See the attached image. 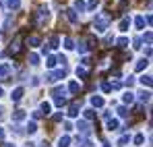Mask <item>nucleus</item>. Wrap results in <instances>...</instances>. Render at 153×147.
<instances>
[{
    "mask_svg": "<svg viewBox=\"0 0 153 147\" xmlns=\"http://www.w3.org/2000/svg\"><path fill=\"white\" fill-rule=\"evenodd\" d=\"M76 75H79V77H87V71L81 66V69H76Z\"/></svg>",
    "mask_w": 153,
    "mask_h": 147,
    "instance_id": "39",
    "label": "nucleus"
},
{
    "mask_svg": "<svg viewBox=\"0 0 153 147\" xmlns=\"http://www.w3.org/2000/svg\"><path fill=\"white\" fill-rule=\"evenodd\" d=\"M50 110H52V106H50V104H48V101H44V104H42V110H39V112L48 116V114H50Z\"/></svg>",
    "mask_w": 153,
    "mask_h": 147,
    "instance_id": "18",
    "label": "nucleus"
},
{
    "mask_svg": "<svg viewBox=\"0 0 153 147\" xmlns=\"http://www.w3.org/2000/svg\"><path fill=\"white\" fill-rule=\"evenodd\" d=\"M105 147H112V145H108V143H105Z\"/></svg>",
    "mask_w": 153,
    "mask_h": 147,
    "instance_id": "45",
    "label": "nucleus"
},
{
    "mask_svg": "<svg viewBox=\"0 0 153 147\" xmlns=\"http://www.w3.org/2000/svg\"><path fill=\"white\" fill-rule=\"evenodd\" d=\"M124 83H126L128 87H130V85H132V83H134V79H132V77H128V79H126V81H124Z\"/></svg>",
    "mask_w": 153,
    "mask_h": 147,
    "instance_id": "40",
    "label": "nucleus"
},
{
    "mask_svg": "<svg viewBox=\"0 0 153 147\" xmlns=\"http://www.w3.org/2000/svg\"><path fill=\"white\" fill-rule=\"evenodd\" d=\"M52 96H54L56 99L64 98V96H66V89H64V87H56V89H52Z\"/></svg>",
    "mask_w": 153,
    "mask_h": 147,
    "instance_id": "8",
    "label": "nucleus"
},
{
    "mask_svg": "<svg viewBox=\"0 0 153 147\" xmlns=\"http://www.w3.org/2000/svg\"><path fill=\"white\" fill-rule=\"evenodd\" d=\"M46 64H48V69H54V66H56V64H58V58H56V56H50V58H48V62H46Z\"/></svg>",
    "mask_w": 153,
    "mask_h": 147,
    "instance_id": "21",
    "label": "nucleus"
},
{
    "mask_svg": "<svg viewBox=\"0 0 153 147\" xmlns=\"http://www.w3.org/2000/svg\"><path fill=\"white\" fill-rule=\"evenodd\" d=\"M128 141H130V139H128V135H124V137H120V141H118V145L120 147H124L128 143Z\"/></svg>",
    "mask_w": 153,
    "mask_h": 147,
    "instance_id": "32",
    "label": "nucleus"
},
{
    "mask_svg": "<svg viewBox=\"0 0 153 147\" xmlns=\"http://www.w3.org/2000/svg\"><path fill=\"white\" fill-rule=\"evenodd\" d=\"M2 147H15V145H10V143H4V145H2Z\"/></svg>",
    "mask_w": 153,
    "mask_h": 147,
    "instance_id": "41",
    "label": "nucleus"
},
{
    "mask_svg": "<svg viewBox=\"0 0 153 147\" xmlns=\"http://www.w3.org/2000/svg\"><path fill=\"white\" fill-rule=\"evenodd\" d=\"M27 133H29V135H33V133H37V122H35V120H33V122H29V124H27Z\"/></svg>",
    "mask_w": 153,
    "mask_h": 147,
    "instance_id": "14",
    "label": "nucleus"
},
{
    "mask_svg": "<svg viewBox=\"0 0 153 147\" xmlns=\"http://www.w3.org/2000/svg\"><path fill=\"white\" fill-rule=\"evenodd\" d=\"M76 128H79V133H83V135H89V133H91L89 122H85V120H79V122H76Z\"/></svg>",
    "mask_w": 153,
    "mask_h": 147,
    "instance_id": "4",
    "label": "nucleus"
},
{
    "mask_svg": "<svg viewBox=\"0 0 153 147\" xmlns=\"http://www.w3.org/2000/svg\"><path fill=\"white\" fill-rule=\"evenodd\" d=\"M108 128H110V131H118V120L110 118V120H108Z\"/></svg>",
    "mask_w": 153,
    "mask_h": 147,
    "instance_id": "20",
    "label": "nucleus"
},
{
    "mask_svg": "<svg viewBox=\"0 0 153 147\" xmlns=\"http://www.w3.org/2000/svg\"><path fill=\"white\" fill-rule=\"evenodd\" d=\"M64 104H66V99H64V98H58V99H56V106H58V108H62Z\"/></svg>",
    "mask_w": 153,
    "mask_h": 147,
    "instance_id": "38",
    "label": "nucleus"
},
{
    "mask_svg": "<svg viewBox=\"0 0 153 147\" xmlns=\"http://www.w3.org/2000/svg\"><path fill=\"white\" fill-rule=\"evenodd\" d=\"M141 83L147 85V87H151V77H149V75H143V77H141Z\"/></svg>",
    "mask_w": 153,
    "mask_h": 147,
    "instance_id": "26",
    "label": "nucleus"
},
{
    "mask_svg": "<svg viewBox=\"0 0 153 147\" xmlns=\"http://www.w3.org/2000/svg\"><path fill=\"white\" fill-rule=\"evenodd\" d=\"M68 91H73V93H76V91H79V83H76V81H71V85H68Z\"/></svg>",
    "mask_w": 153,
    "mask_h": 147,
    "instance_id": "28",
    "label": "nucleus"
},
{
    "mask_svg": "<svg viewBox=\"0 0 153 147\" xmlns=\"http://www.w3.org/2000/svg\"><path fill=\"white\" fill-rule=\"evenodd\" d=\"M39 44H42L39 35H31V37H27V46H29V48H37Z\"/></svg>",
    "mask_w": 153,
    "mask_h": 147,
    "instance_id": "5",
    "label": "nucleus"
},
{
    "mask_svg": "<svg viewBox=\"0 0 153 147\" xmlns=\"http://www.w3.org/2000/svg\"><path fill=\"white\" fill-rule=\"evenodd\" d=\"M91 106H93V108H102V106H103V99L100 98V96H93V98H91Z\"/></svg>",
    "mask_w": 153,
    "mask_h": 147,
    "instance_id": "10",
    "label": "nucleus"
},
{
    "mask_svg": "<svg viewBox=\"0 0 153 147\" xmlns=\"http://www.w3.org/2000/svg\"><path fill=\"white\" fill-rule=\"evenodd\" d=\"M8 73H10V64H8V62H2V64H0V79H4Z\"/></svg>",
    "mask_w": 153,
    "mask_h": 147,
    "instance_id": "6",
    "label": "nucleus"
},
{
    "mask_svg": "<svg viewBox=\"0 0 153 147\" xmlns=\"http://www.w3.org/2000/svg\"><path fill=\"white\" fill-rule=\"evenodd\" d=\"M93 27H95V31L103 33V31L110 27V15H105V13L97 15V17H95V21H93Z\"/></svg>",
    "mask_w": 153,
    "mask_h": 147,
    "instance_id": "1",
    "label": "nucleus"
},
{
    "mask_svg": "<svg viewBox=\"0 0 153 147\" xmlns=\"http://www.w3.org/2000/svg\"><path fill=\"white\" fill-rule=\"evenodd\" d=\"M66 17H68V21H71V23H79V17H76V13L73 10V8H68V10H66Z\"/></svg>",
    "mask_w": 153,
    "mask_h": 147,
    "instance_id": "9",
    "label": "nucleus"
},
{
    "mask_svg": "<svg viewBox=\"0 0 153 147\" xmlns=\"http://www.w3.org/2000/svg\"><path fill=\"white\" fill-rule=\"evenodd\" d=\"M60 79H64V69H60V71H52V73H48V77H46L48 83H56V81H60Z\"/></svg>",
    "mask_w": 153,
    "mask_h": 147,
    "instance_id": "2",
    "label": "nucleus"
},
{
    "mask_svg": "<svg viewBox=\"0 0 153 147\" xmlns=\"http://www.w3.org/2000/svg\"><path fill=\"white\" fill-rule=\"evenodd\" d=\"M68 145H71V137H68V135L60 137V141H58V147H68Z\"/></svg>",
    "mask_w": 153,
    "mask_h": 147,
    "instance_id": "11",
    "label": "nucleus"
},
{
    "mask_svg": "<svg viewBox=\"0 0 153 147\" xmlns=\"http://www.w3.org/2000/svg\"><path fill=\"white\" fill-rule=\"evenodd\" d=\"M102 89L105 91V93H110V91H112V87H110V83H102Z\"/></svg>",
    "mask_w": 153,
    "mask_h": 147,
    "instance_id": "37",
    "label": "nucleus"
},
{
    "mask_svg": "<svg viewBox=\"0 0 153 147\" xmlns=\"http://www.w3.org/2000/svg\"><path fill=\"white\" fill-rule=\"evenodd\" d=\"M42 147H50V145H48V143H44V145H42Z\"/></svg>",
    "mask_w": 153,
    "mask_h": 147,
    "instance_id": "43",
    "label": "nucleus"
},
{
    "mask_svg": "<svg viewBox=\"0 0 153 147\" xmlns=\"http://www.w3.org/2000/svg\"><path fill=\"white\" fill-rule=\"evenodd\" d=\"M29 64H39V56L37 54H31L29 56Z\"/></svg>",
    "mask_w": 153,
    "mask_h": 147,
    "instance_id": "29",
    "label": "nucleus"
},
{
    "mask_svg": "<svg viewBox=\"0 0 153 147\" xmlns=\"http://www.w3.org/2000/svg\"><path fill=\"white\" fill-rule=\"evenodd\" d=\"M143 42H145L147 46H151V31H147V33L143 35Z\"/></svg>",
    "mask_w": 153,
    "mask_h": 147,
    "instance_id": "30",
    "label": "nucleus"
},
{
    "mask_svg": "<svg viewBox=\"0 0 153 147\" xmlns=\"http://www.w3.org/2000/svg\"><path fill=\"white\" fill-rule=\"evenodd\" d=\"M143 141H145V135H143V133H139V135L134 137V143H137V145H141Z\"/></svg>",
    "mask_w": 153,
    "mask_h": 147,
    "instance_id": "31",
    "label": "nucleus"
},
{
    "mask_svg": "<svg viewBox=\"0 0 153 147\" xmlns=\"http://www.w3.org/2000/svg\"><path fill=\"white\" fill-rule=\"evenodd\" d=\"M128 27H130V19H122L120 21V31H128Z\"/></svg>",
    "mask_w": 153,
    "mask_h": 147,
    "instance_id": "19",
    "label": "nucleus"
},
{
    "mask_svg": "<svg viewBox=\"0 0 153 147\" xmlns=\"http://www.w3.org/2000/svg\"><path fill=\"white\" fill-rule=\"evenodd\" d=\"M58 44H60V37H58V35H52V37H50V48L56 50V48H58Z\"/></svg>",
    "mask_w": 153,
    "mask_h": 147,
    "instance_id": "13",
    "label": "nucleus"
},
{
    "mask_svg": "<svg viewBox=\"0 0 153 147\" xmlns=\"http://www.w3.org/2000/svg\"><path fill=\"white\" fill-rule=\"evenodd\" d=\"M147 64H149V62H147V60H145V58H141V60H139V62H137V71H143V69H145V66H147Z\"/></svg>",
    "mask_w": 153,
    "mask_h": 147,
    "instance_id": "25",
    "label": "nucleus"
},
{
    "mask_svg": "<svg viewBox=\"0 0 153 147\" xmlns=\"http://www.w3.org/2000/svg\"><path fill=\"white\" fill-rule=\"evenodd\" d=\"M23 118H25V112L23 110H15L13 112V120H23Z\"/></svg>",
    "mask_w": 153,
    "mask_h": 147,
    "instance_id": "12",
    "label": "nucleus"
},
{
    "mask_svg": "<svg viewBox=\"0 0 153 147\" xmlns=\"http://www.w3.org/2000/svg\"><path fill=\"white\" fill-rule=\"evenodd\" d=\"M118 114H120V116H122V118H126V116H128L126 108H124V106H120V108H118Z\"/></svg>",
    "mask_w": 153,
    "mask_h": 147,
    "instance_id": "33",
    "label": "nucleus"
},
{
    "mask_svg": "<svg viewBox=\"0 0 153 147\" xmlns=\"http://www.w3.org/2000/svg\"><path fill=\"white\" fill-rule=\"evenodd\" d=\"M2 135H4V131H2V126H0V139H2Z\"/></svg>",
    "mask_w": 153,
    "mask_h": 147,
    "instance_id": "42",
    "label": "nucleus"
},
{
    "mask_svg": "<svg viewBox=\"0 0 153 147\" xmlns=\"http://www.w3.org/2000/svg\"><path fill=\"white\" fill-rule=\"evenodd\" d=\"M21 98H23V87H17V89L10 93V99H13V101H19Z\"/></svg>",
    "mask_w": 153,
    "mask_h": 147,
    "instance_id": "7",
    "label": "nucleus"
},
{
    "mask_svg": "<svg viewBox=\"0 0 153 147\" xmlns=\"http://www.w3.org/2000/svg\"><path fill=\"white\" fill-rule=\"evenodd\" d=\"M79 112H81V99H79V101H73V104L68 106V116L75 118V116H79Z\"/></svg>",
    "mask_w": 153,
    "mask_h": 147,
    "instance_id": "3",
    "label": "nucleus"
},
{
    "mask_svg": "<svg viewBox=\"0 0 153 147\" xmlns=\"http://www.w3.org/2000/svg\"><path fill=\"white\" fill-rule=\"evenodd\" d=\"M73 10L83 13V10H85V2H83V0H75V8H73Z\"/></svg>",
    "mask_w": 153,
    "mask_h": 147,
    "instance_id": "17",
    "label": "nucleus"
},
{
    "mask_svg": "<svg viewBox=\"0 0 153 147\" xmlns=\"http://www.w3.org/2000/svg\"><path fill=\"white\" fill-rule=\"evenodd\" d=\"M100 6V0H91L89 2V10H93V8H97Z\"/></svg>",
    "mask_w": 153,
    "mask_h": 147,
    "instance_id": "35",
    "label": "nucleus"
},
{
    "mask_svg": "<svg viewBox=\"0 0 153 147\" xmlns=\"http://www.w3.org/2000/svg\"><path fill=\"white\" fill-rule=\"evenodd\" d=\"M122 99H124V104H132V101H134V93H132V91H126Z\"/></svg>",
    "mask_w": 153,
    "mask_h": 147,
    "instance_id": "15",
    "label": "nucleus"
},
{
    "mask_svg": "<svg viewBox=\"0 0 153 147\" xmlns=\"http://www.w3.org/2000/svg\"><path fill=\"white\" fill-rule=\"evenodd\" d=\"M0 98H2V87H0Z\"/></svg>",
    "mask_w": 153,
    "mask_h": 147,
    "instance_id": "44",
    "label": "nucleus"
},
{
    "mask_svg": "<svg viewBox=\"0 0 153 147\" xmlns=\"http://www.w3.org/2000/svg\"><path fill=\"white\" fill-rule=\"evenodd\" d=\"M19 6H21V2H19V0H8V8H10V10H17Z\"/></svg>",
    "mask_w": 153,
    "mask_h": 147,
    "instance_id": "22",
    "label": "nucleus"
},
{
    "mask_svg": "<svg viewBox=\"0 0 153 147\" xmlns=\"http://www.w3.org/2000/svg\"><path fill=\"white\" fill-rule=\"evenodd\" d=\"M116 44H118V48H126V46H128V37H120Z\"/></svg>",
    "mask_w": 153,
    "mask_h": 147,
    "instance_id": "27",
    "label": "nucleus"
},
{
    "mask_svg": "<svg viewBox=\"0 0 153 147\" xmlns=\"http://www.w3.org/2000/svg\"><path fill=\"white\" fill-rule=\"evenodd\" d=\"M149 98H151L149 91H141V93H139V99H141V101H149Z\"/></svg>",
    "mask_w": 153,
    "mask_h": 147,
    "instance_id": "24",
    "label": "nucleus"
},
{
    "mask_svg": "<svg viewBox=\"0 0 153 147\" xmlns=\"http://www.w3.org/2000/svg\"><path fill=\"white\" fill-rule=\"evenodd\" d=\"M134 25H137V29H143V27H145V17L139 15V17L134 19Z\"/></svg>",
    "mask_w": 153,
    "mask_h": 147,
    "instance_id": "16",
    "label": "nucleus"
},
{
    "mask_svg": "<svg viewBox=\"0 0 153 147\" xmlns=\"http://www.w3.org/2000/svg\"><path fill=\"white\" fill-rule=\"evenodd\" d=\"M79 52H81V54L87 52V44H85V42H79Z\"/></svg>",
    "mask_w": 153,
    "mask_h": 147,
    "instance_id": "34",
    "label": "nucleus"
},
{
    "mask_svg": "<svg viewBox=\"0 0 153 147\" xmlns=\"http://www.w3.org/2000/svg\"><path fill=\"white\" fill-rule=\"evenodd\" d=\"M64 48H66V50H73V48H75V42H73L71 37H64Z\"/></svg>",
    "mask_w": 153,
    "mask_h": 147,
    "instance_id": "23",
    "label": "nucleus"
},
{
    "mask_svg": "<svg viewBox=\"0 0 153 147\" xmlns=\"http://www.w3.org/2000/svg\"><path fill=\"white\" fill-rule=\"evenodd\" d=\"M93 116H95V112H93V110H85V118H89V120H91Z\"/></svg>",
    "mask_w": 153,
    "mask_h": 147,
    "instance_id": "36",
    "label": "nucleus"
}]
</instances>
